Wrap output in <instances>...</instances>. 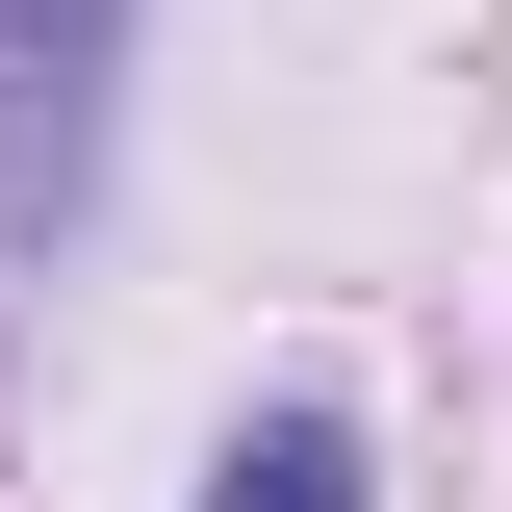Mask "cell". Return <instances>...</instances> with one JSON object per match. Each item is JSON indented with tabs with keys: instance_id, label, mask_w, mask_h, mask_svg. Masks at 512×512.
Masks as SVG:
<instances>
[{
	"instance_id": "6da1fadb",
	"label": "cell",
	"mask_w": 512,
	"mask_h": 512,
	"mask_svg": "<svg viewBox=\"0 0 512 512\" xmlns=\"http://www.w3.org/2000/svg\"><path fill=\"white\" fill-rule=\"evenodd\" d=\"M103 52H128V0H0V282L77 231V154H103Z\"/></svg>"
},
{
	"instance_id": "7a4b0ae2",
	"label": "cell",
	"mask_w": 512,
	"mask_h": 512,
	"mask_svg": "<svg viewBox=\"0 0 512 512\" xmlns=\"http://www.w3.org/2000/svg\"><path fill=\"white\" fill-rule=\"evenodd\" d=\"M205 512H359V436H333V410H256V436L205 461Z\"/></svg>"
}]
</instances>
